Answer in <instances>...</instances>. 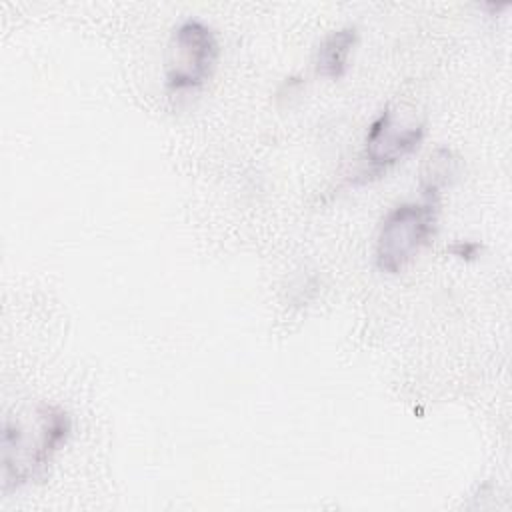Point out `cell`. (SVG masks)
<instances>
[{"instance_id": "cell-6", "label": "cell", "mask_w": 512, "mask_h": 512, "mask_svg": "<svg viewBox=\"0 0 512 512\" xmlns=\"http://www.w3.org/2000/svg\"><path fill=\"white\" fill-rule=\"evenodd\" d=\"M456 168H458V162L456 158L452 156L450 150L446 148H440L436 150L424 164L422 168V190L424 194L430 196H436L440 188L448 186L452 176H456Z\"/></svg>"}, {"instance_id": "cell-1", "label": "cell", "mask_w": 512, "mask_h": 512, "mask_svg": "<svg viewBox=\"0 0 512 512\" xmlns=\"http://www.w3.org/2000/svg\"><path fill=\"white\" fill-rule=\"evenodd\" d=\"M434 224L436 210L432 200H426L424 204L406 202L390 210L382 220L376 238L378 268L388 274L404 270L432 238Z\"/></svg>"}, {"instance_id": "cell-5", "label": "cell", "mask_w": 512, "mask_h": 512, "mask_svg": "<svg viewBox=\"0 0 512 512\" xmlns=\"http://www.w3.org/2000/svg\"><path fill=\"white\" fill-rule=\"evenodd\" d=\"M356 40H358V32L354 26H344L340 30L330 32L318 48V56H316L318 74L332 80L342 78L348 68V58L352 48L356 46Z\"/></svg>"}, {"instance_id": "cell-4", "label": "cell", "mask_w": 512, "mask_h": 512, "mask_svg": "<svg viewBox=\"0 0 512 512\" xmlns=\"http://www.w3.org/2000/svg\"><path fill=\"white\" fill-rule=\"evenodd\" d=\"M422 134L424 128L420 124L398 128L392 120L390 108H384L368 128L366 158L376 170L388 168L406 154H410L422 140Z\"/></svg>"}, {"instance_id": "cell-3", "label": "cell", "mask_w": 512, "mask_h": 512, "mask_svg": "<svg viewBox=\"0 0 512 512\" xmlns=\"http://www.w3.org/2000/svg\"><path fill=\"white\" fill-rule=\"evenodd\" d=\"M218 60V40L210 26L196 18L180 22L168 42L166 84L172 90L196 88L210 78Z\"/></svg>"}, {"instance_id": "cell-2", "label": "cell", "mask_w": 512, "mask_h": 512, "mask_svg": "<svg viewBox=\"0 0 512 512\" xmlns=\"http://www.w3.org/2000/svg\"><path fill=\"white\" fill-rule=\"evenodd\" d=\"M38 414L40 432L34 442L20 430L18 424L6 422L4 426L2 446L6 482L14 480L16 484H20L34 476L36 470H42L50 462L58 444L64 442L70 432V418L66 416V412L44 406L38 410Z\"/></svg>"}]
</instances>
